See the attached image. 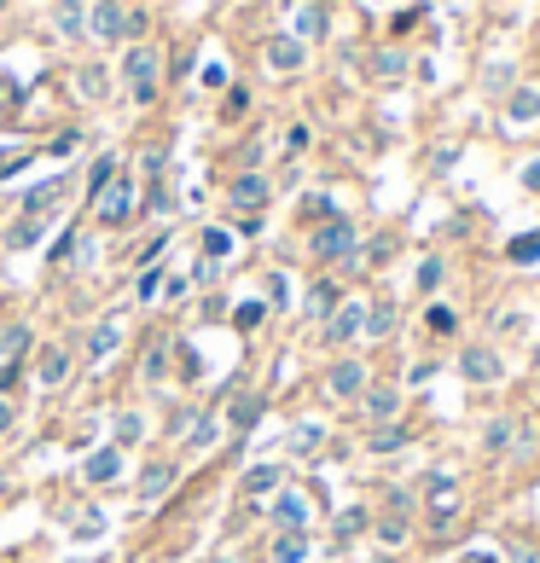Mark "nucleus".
Listing matches in <instances>:
<instances>
[{
    "label": "nucleus",
    "instance_id": "f257e3e1",
    "mask_svg": "<svg viewBox=\"0 0 540 563\" xmlns=\"http://www.w3.org/2000/svg\"><path fill=\"white\" fill-rule=\"evenodd\" d=\"M122 82H129V99L134 105H151L157 87H163V53L151 41H134L129 58H122Z\"/></svg>",
    "mask_w": 540,
    "mask_h": 563
},
{
    "label": "nucleus",
    "instance_id": "f03ea898",
    "mask_svg": "<svg viewBox=\"0 0 540 563\" xmlns=\"http://www.w3.org/2000/svg\"><path fill=\"white\" fill-rule=\"evenodd\" d=\"M355 221H343V215H331L326 227H314V239H308V250H314V261H343V256H355Z\"/></svg>",
    "mask_w": 540,
    "mask_h": 563
},
{
    "label": "nucleus",
    "instance_id": "7ed1b4c3",
    "mask_svg": "<svg viewBox=\"0 0 540 563\" xmlns=\"http://www.w3.org/2000/svg\"><path fill=\"white\" fill-rule=\"evenodd\" d=\"M129 215H134V180L117 175L105 192H93V221H99V227H122Z\"/></svg>",
    "mask_w": 540,
    "mask_h": 563
},
{
    "label": "nucleus",
    "instance_id": "20e7f679",
    "mask_svg": "<svg viewBox=\"0 0 540 563\" xmlns=\"http://www.w3.org/2000/svg\"><path fill=\"white\" fill-rule=\"evenodd\" d=\"M367 384H372V372L360 366L355 354H343V361L326 372V395L331 401H360V395H367Z\"/></svg>",
    "mask_w": 540,
    "mask_h": 563
},
{
    "label": "nucleus",
    "instance_id": "39448f33",
    "mask_svg": "<svg viewBox=\"0 0 540 563\" xmlns=\"http://www.w3.org/2000/svg\"><path fill=\"white\" fill-rule=\"evenodd\" d=\"M355 413L367 418V425H378V430L395 425V418H401V389L395 384H367V395L355 401Z\"/></svg>",
    "mask_w": 540,
    "mask_h": 563
},
{
    "label": "nucleus",
    "instance_id": "423d86ee",
    "mask_svg": "<svg viewBox=\"0 0 540 563\" xmlns=\"http://www.w3.org/2000/svg\"><path fill=\"white\" fill-rule=\"evenodd\" d=\"M129 18L134 12L122 0H99V6H88V36L93 41H129Z\"/></svg>",
    "mask_w": 540,
    "mask_h": 563
},
{
    "label": "nucleus",
    "instance_id": "0eeeda50",
    "mask_svg": "<svg viewBox=\"0 0 540 563\" xmlns=\"http://www.w3.org/2000/svg\"><path fill=\"white\" fill-rule=\"evenodd\" d=\"M267 517L279 523V535H308V523H314V506H308L303 494H291V488H285V494L274 499V506H267Z\"/></svg>",
    "mask_w": 540,
    "mask_h": 563
},
{
    "label": "nucleus",
    "instance_id": "6e6552de",
    "mask_svg": "<svg viewBox=\"0 0 540 563\" xmlns=\"http://www.w3.org/2000/svg\"><path fill=\"white\" fill-rule=\"evenodd\" d=\"M70 366H76V354L65 349V343H47V349L36 354V384L41 389H65L70 384Z\"/></svg>",
    "mask_w": 540,
    "mask_h": 563
},
{
    "label": "nucleus",
    "instance_id": "1a4fd4ad",
    "mask_svg": "<svg viewBox=\"0 0 540 563\" xmlns=\"http://www.w3.org/2000/svg\"><path fill=\"white\" fill-rule=\"evenodd\" d=\"M459 372H465V384H471V389L500 384V354L488 349V343H471V349L459 354Z\"/></svg>",
    "mask_w": 540,
    "mask_h": 563
},
{
    "label": "nucleus",
    "instance_id": "9d476101",
    "mask_svg": "<svg viewBox=\"0 0 540 563\" xmlns=\"http://www.w3.org/2000/svg\"><path fill=\"white\" fill-rule=\"evenodd\" d=\"M360 332H367V302H338V314L326 320V343H355Z\"/></svg>",
    "mask_w": 540,
    "mask_h": 563
},
{
    "label": "nucleus",
    "instance_id": "9b49d317",
    "mask_svg": "<svg viewBox=\"0 0 540 563\" xmlns=\"http://www.w3.org/2000/svg\"><path fill=\"white\" fill-rule=\"evenodd\" d=\"M262 58H267V70L291 76V70H303V65H308V46L296 41V36H274V41L262 46Z\"/></svg>",
    "mask_w": 540,
    "mask_h": 563
},
{
    "label": "nucleus",
    "instance_id": "f8f14e48",
    "mask_svg": "<svg viewBox=\"0 0 540 563\" xmlns=\"http://www.w3.org/2000/svg\"><path fill=\"white\" fill-rule=\"evenodd\" d=\"M117 349H122V314H110L105 325H93V337H88V366H105Z\"/></svg>",
    "mask_w": 540,
    "mask_h": 563
},
{
    "label": "nucleus",
    "instance_id": "ddd939ff",
    "mask_svg": "<svg viewBox=\"0 0 540 563\" xmlns=\"http://www.w3.org/2000/svg\"><path fill=\"white\" fill-rule=\"evenodd\" d=\"M227 203H233V210H244V215H256L262 203H267V180L262 175H238L227 186Z\"/></svg>",
    "mask_w": 540,
    "mask_h": 563
},
{
    "label": "nucleus",
    "instance_id": "4468645a",
    "mask_svg": "<svg viewBox=\"0 0 540 563\" xmlns=\"http://www.w3.org/2000/svg\"><path fill=\"white\" fill-rule=\"evenodd\" d=\"M483 447L494 453V459H512V453H517V418H512V413H500L494 425L483 430Z\"/></svg>",
    "mask_w": 540,
    "mask_h": 563
},
{
    "label": "nucleus",
    "instance_id": "2eb2a0df",
    "mask_svg": "<svg viewBox=\"0 0 540 563\" xmlns=\"http://www.w3.org/2000/svg\"><path fill=\"white\" fill-rule=\"evenodd\" d=\"M174 476H181V465H169V459H157V465H146V476H140V499H163L169 488H174Z\"/></svg>",
    "mask_w": 540,
    "mask_h": 563
},
{
    "label": "nucleus",
    "instance_id": "dca6fc26",
    "mask_svg": "<svg viewBox=\"0 0 540 563\" xmlns=\"http://www.w3.org/2000/svg\"><path fill=\"white\" fill-rule=\"evenodd\" d=\"M540 117V87L529 82V87H512V99H505V122L512 128H523V122H535Z\"/></svg>",
    "mask_w": 540,
    "mask_h": 563
},
{
    "label": "nucleus",
    "instance_id": "f3484780",
    "mask_svg": "<svg viewBox=\"0 0 540 563\" xmlns=\"http://www.w3.org/2000/svg\"><path fill=\"white\" fill-rule=\"evenodd\" d=\"M82 476H88V482H117V476H122V453H117V447H99V453L82 465Z\"/></svg>",
    "mask_w": 540,
    "mask_h": 563
},
{
    "label": "nucleus",
    "instance_id": "a211bd4d",
    "mask_svg": "<svg viewBox=\"0 0 540 563\" xmlns=\"http://www.w3.org/2000/svg\"><path fill=\"white\" fill-rule=\"evenodd\" d=\"M285 482V465H256V471H244V499H262V494H274Z\"/></svg>",
    "mask_w": 540,
    "mask_h": 563
},
{
    "label": "nucleus",
    "instance_id": "6ab92c4d",
    "mask_svg": "<svg viewBox=\"0 0 540 563\" xmlns=\"http://www.w3.org/2000/svg\"><path fill=\"white\" fill-rule=\"evenodd\" d=\"M326 36V6H320V0H308V6H296V41H320Z\"/></svg>",
    "mask_w": 540,
    "mask_h": 563
},
{
    "label": "nucleus",
    "instance_id": "aec40b11",
    "mask_svg": "<svg viewBox=\"0 0 540 563\" xmlns=\"http://www.w3.org/2000/svg\"><path fill=\"white\" fill-rule=\"evenodd\" d=\"M82 12H88L82 0H58V6H53V24H58V36H70V41L82 36V29H88V18H82Z\"/></svg>",
    "mask_w": 540,
    "mask_h": 563
},
{
    "label": "nucleus",
    "instance_id": "412c9836",
    "mask_svg": "<svg viewBox=\"0 0 540 563\" xmlns=\"http://www.w3.org/2000/svg\"><path fill=\"white\" fill-rule=\"evenodd\" d=\"M459 511H465V506H459V494L448 488V494H436L431 499V528H436V535H441V528H453L459 523Z\"/></svg>",
    "mask_w": 540,
    "mask_h": 563
},
{
    "label": "nucleus",
    "instance_id": "4be33fe9",
    "mask_svg": "<svg viewBox=\"0 0 540 563\" xmlns=\"http://www.w3.org/2000/svg\"><path fill=\"white\" fill-rule=\"evenodd\" d=\"M372 76H378V82H401V76H407V53H395V46L372 53Z\"/></svg>",
    "mask_w": 540,
    "mask_h": 563
},
{
    "label": "nucleus",
    "instance_id": "5701e85b",
    "mask_svg": "<svg viewBox=\"0 0 540 563\" xmlns=\"http://www.w3.org/2000/svg\"><path fill=\"white\" fill-rule=\"evenodd\" d=\"M58 198H65V180H47V186H36V192L24 198V215H47Z\"/></svg>",
    "mask_w": 540,
    "mask_h": 563
},
{
    "label": "nucleus",
    "instance_id": "b1692460",
    "mask_svg": "<svg viewBox=\"0 0 540 563\" xmlns=\"http://www.w3.org/2000/svg\"><path fill=\"white\" fill-rule=\"evenodd\" d=\"M424 325H431V337H453L459 332V314L448 302H431V314H424Z\"/></svg>",
    "mask_w": 540,
    "mask_h": 563
},
{
    "label": "nucleus",
    "instance_id": "393cba45",
    "mask_svg": "<svg viewBox=\"0 0 540 563\" xmlns=\"http://www.w3.org/2000/svg\"><path fill=\"white\" fill-rule=\"evenodd\" d=\"M308 558V535H279L274 540V563H303Z\"/></svg>",
    "mask_w": 540,
    "mask_h": 563
},
{
    "label": "nucleus",
    "instance_id": "a878e982",
    "mask_svg": "<svg viewBox=\"0 0 540 563\" xmlns=\"http://www.w3.org/2000/svg\"><path fill=\"white\" fill-rule=\"evenodd\" d=\"M233 430H250V425H256V418H262V395H244V401H233Z\"/></svg>",
    "mask_w": 540,
    "mask_h": 563
},
{
    "label": "nucleus",
    "instance_id": "bb28decb",
    "mask_svg": "<svg viewBox=\"0 0 540 563\" xmlns=\"http://www.w3.org/2000/svg\"><path fill=\"white\" fill-rule=\"evenodd\" d=\"M389 325H395V308L378 302V308H367V332H360V337H389Z\"/></svg>",
    "mask_w": 540,
    "mask_h": 563
},
{
    "label": "nucleus",
    "instance_id": "cd10ccee",
    "mask_svg": "<svg viewBox=\"0 0 540 563\" xmlns=\"http://www.w3.org/2000/svg\"><path fill=\"white\" fill-rule=\"evenodd\" d=\"M308 314H314V320H331V314H338V291H331V285H314Z\"/></svg>",
    "mask_w": 540,
    "mask_h": 563
},
{
    "label": "nucleus",
    "instance_id": "c85d7f7f",
    "mask_svg": "<svg viewBox=\"0 0 540 563\" xmlns=\"http://www.w3.org/2000/svg\"><path fill=\"white\" fill-rule=\"evenodd\" d=\"M76 93H82V99H105V70H76Z\"/></svg>",
    "mask_w": 540,
    "mask_h": 563
},
{
    "label": "nucleus",
    "instance_id": "c756f323",
    "mask_svg": "<svg viewBox=\"0 0 540 563\" xmlns=\"http://www.w3.org/2000/svg\"><path fill=\"white\" fill-rule=\"evenodd\" d=\"M36 239H41V215H24V221L6 232V244H12V250H24V244H36Z\"/></svg>",
    "mask_w": 540,
    "mask_h": 563
},
{
    "label": "nucleus",
    "instance_id": "7c9ffc66",
    "mask_svg": "<svg viewBox=\"0 0 540 563\" xmlns=\"http://www.w3.org/2000/svg\"><path fill=\"white\" fill-rule=\"evenodd\" d=\"M157 291H163V268H140V279H134V296H140V302H151Z\"/></svg>",
    "mask_w": 540,
    "mask_h": 563
},
{
    "label": "nucleus",
    "instance_id": "2f4dec72",
    "mask_svg": "<svg viewBox=\"0 0 540 563\" xmlns=\"http://www.w3.org/2000/svg\"><path fill=\"white\" fill-rule=\"evenodd\" d=\"M512 261H535L540 256V232H523V239H512V250H505Z\"/></svg>",
    "mask_w": 540,
    "mask_h": 563
},
{
    "label": "nucleus",
    "instance_id": "473e14b6",
    "mask_svg": "<svg viewBox=\"0 0 540 563\" xmlns=\"http://www.w3.org/2000/svg\"><path fill=\"white\" fill-rule=\"evenodd\" d=\"M186 435H192V447H210L215 435H221V418H198V425L186 430Z\"/></svg>",
    "mask_w": 540,
    "mask_h": 563
},
{
    "label": "nucleus",
    "instance_id": "72a5a7b5",
    "mask_svg": "<svg viewBox=\"0 0 540 563\" xmlns=\"http://www.w3.org/2000/svg\"><path fill=\"white\" fill-rule=\"evenodd\" d=\"M140 372H146L151 384H157V378H163V372H169V349H163V343H157V349L146 354V366H140Z\"/></svg>",
    "mask_w": 540,
    "mask_h": 563
},
{
    "label": "nucleus",
    "instance_id": "f704fd0d",
    "mask_svg": "<svg viewBox=\"0 0 540 563\" xmlns=\"http://www.w3.org/2000/svg\"><path fill=\"white\" fill-rule=\"evenodd\" d=\"M441 273H448V268H441V256H431V261L419 268V291H436V285H441Z\"/></svg>",
    "mask_w": 540,
    "mask_h": 563
},
{
    "label": "nucleus",
    "instance_id": "c9c22d12",
    "mask_svg": "<svg viewBox=\"0 0 540 563\" xmlns=\"http://www.w3.org/2000/svg\"><path fill=\"white\" fill-rule=\"evenodd\" d=\"M367 523H372V517H367V511L355 506V511H343V517H338V535H360V528H367Z\"/></svg>",
    "mask_w": 540,
    "mask_h": 563
},
{
    "label": "nucleus",
    "instance_id": "e433bc0d",
    "mask_svg": "<svg viewBox=\"0 0 540 563\" xmlns=\"http://www.w3.org/2000/svg\"><path fill=\"white\" fill-rule=\"evenodd\" d=\"M140 435H146V425H140L134 413H122L117 418V442H140Z\"/></svg>",
    "mask_w": 540,
    "mask_h": 563
},
{
    "label": "nucleus",
    "instance_id": "4c0bfd02",
    "mask_svg": "<svg viewBox=\"0 0 540 563\" xmlns=\"http://www.w3.org/2000/svg\"><path fill=\"white\" fill-rule=\"evenodd\" d=\"M401 442H407V435H401V425H384V430L372 435V447H378V453H389V447H401Z\"/></svg>",
    "mask_w": 540,
    "mask_h": 563
},
{
    "label": "nucleus",
    "instance_id": "58836bf2",
    "mask_svg": "<svg viewBox=\"0 0 540 563\" xmlns=\"http://www.w3.org/2000/svg\"><path fill=\"white\" fill-rule=\"evenodd\" d=\"M378 535H384L389 546H401L407 540V517H384V523H378Z\"/></svg>",
    "mask_w": 540,
    "mask_h": 563
},
{
    "label": "nucleus",
    "instance_id": "ea45409f",
    "mask_svg": "<svg viewBox=\"0 0 540 563\" xmlns=\"http://www.w3.org/2000/svg\"><path fill=\"white\" fill-rule=\"evenodd\" d=\"M24 343H29V332L18 325V332H6V337H0V354H24Z\"/></svg>",
    "mask_w": 540,
    "mask_h": 563
},
{
    "label": "nucleus",
    "instance_id": "a19ab883",
    "mask_svg": "<svg viewBox=\"0 0 540 563\" xmlns=\"http://www.w3.org/2000/svg\"><path fill=\"white\" fill-rule=\"evenodd\" d=\"M203 250H210V256H227L233 239H227V232H203Z\"/></svg>",
    "mask_w": 540,
    "mask_h": 563
},
{
    "label": "nucleus",
    "instance_id": "79ce46f5",
    "mask_svg": "<svg viewBox=\"0 0 540 563\" xmlns=\"http://www.w3.org/2000/svg\"><path fill=\"white\" fill-rule=\"evenodd\" d=\"M291 447H296V453H303V447H320V430H314V425H303V430L291 435Z\"/></svg>",
    "mask_w": 540,
    "mask_h": 563
},
{
    "label": "nucleus",
    "instance_id": "37998d69",
    "mask_svg": "<svg viewBox=\"0 0 540 563\" xmlns=\"http://www.w3.org/2000/svg\"><path fill=\"white\" fill-rule=\"evenodd\" d=\"M12 425H18V406H12V395H0V435H6Z\"/></svg>",
    "mask_w": 540,
    "mask_h": 563
},
{
    "label": "nucleus",
    "instance_id": "c03bdc74",
    "mask_svg": "<svg viewBox=\"0 0 540 563\" xmlns=\"http://www.w3.org/2000/svg\"><path fill=\"white\" fill-rule=\"evenodd\" d=\"M262 314H267L262 302H244V308H238V325H262Z\"/></svg>",
    "mask_w": 540,
    "mask_h": 563
},
{
    "label": "nucleus",
    "instance_id": "a18cd8bd",
    "mask_svg": "<svg viewBox=\"0 0 540 563\" xmlns=\"http://www.w3.org/2000/svg\"><path fill=\"white\" fill-rule=\"evenodd\" d=\"M523 186H529V192H540V158L523 163Z\"/></svg>",
    "mask_w": 540,
    "mask_h": 563
},
{
    "label": "nucleus",
    "instance_id": "49530a36",
    "mask_svg": "<svg viewBox=\"0 0 540 563\" xmlns=\"http://www.w3.org/2000/svg\"><path fill=\"white\" fill-rule=\"evenodd\" d=\"M210 563H238V558H227V552H215V558H210Z\"/></svg>",
    "mask_w": 540,
    "mask_h": 563
},
{
    "label": "nucleus",
    "instance_id": "de8ad7c7",
    "mask_svg": "<svg viewBox=\"0 0 540 563\" xmlns=\"http://www.w3.org/2000/svg\"><path fill=\"white\" fill-rule=\"evenodd\" d=\"M372 563H395V558H372Z\"/></svg>",
    "mask_w": 540,
    "mask_h": 563
},
{
    "label": "nucleus",
    "instance_id": "09e8293b",
    "mask_svg": "<svg viewBox=\"0 0 540 563\" xmlns=\"http://www.w3.org/2000/svg\"><path fill=\"white\" fill-rule=\"evenodd\" d=\"M535 401H540V378H535Z\"/></svg>",
    "mask_w": 540,
    "mask_h": 563
},
{
    "label": "nucleus",
    "instance_id": "8fccbe9b",
    "mask_svg": "<svg viewBox=\"0 0 540 563\" xmlns=\"http://www.w3.org/2000/svg\"><path fill=\"white\" fill-rule=\"evenodd\" d=\"M0 6H6V0H0Z\"/></svg>",
    "mask_w": 540,
    "mask_h": 563
},
{
    "label": "nucleus",
    "instance_id": "3c124183",
    "mask_svg": "<svg viewBox=\"0 0 540 563\" xmlns=\"http://www.w3.org/2000/svg\"><path fill=\"white\" fill-rule=\"evenodd\" d=\"M0 279H6V273H0Z\"/></svg>",
    "mask_w": 540,
    "mask_h": 563
}]
</instances>
